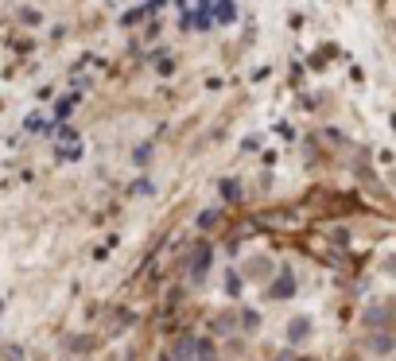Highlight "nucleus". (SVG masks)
<instances>
[{"label":"nucleus","instance_id":"1","mask_svg":"<svg viewBox=\"0 0 396 361\" xmlns=\"http://www.w3.org/2000/svg\"><path fill=\"white\" fill-rule=\"evenodd\" d=\"M388 319H393V307H388V303H384V299L369 303V307L361 311V323H365V326H384V323H388Z\"/></svg>","mask_w":396,"mask_h":361},{"label":"nucleus","instance_id":"2","mask_svg":"<svg viewBox=\"0 0 396 361\" xmlns=\"http://www.w3.org/2000/svg\"><path fill=\"white\" fill-rule=\"evenodd\" d=\"M311 330H315L311 319H307V315H295V319L288 323V342H291V346H300V342H307V338H311Z\"/></svg>","mask_w":396,"mask_h":361},{"label":"nucleus","instance_id":"3","mask_svg":"<svg viewBox=\"0 0 396 361\" xmlns=\"http://www.w3.org/2000/svg\"><path fill=\"white\" fill-rule=\"evenodd\" d=\"M245 272H249V280H264L272 272V260H268V256H249V260H245Z\"/></svg>","mask_w":396,"mask_h":361},{"label":"nucleus","instance_id":"4","mask_svg":"<svg viewBox=\"0 0 396 361\" xmlns=\"http://www.w3.org/2000/svg\"><path fill=\"white\" fill-rule=\"evenodd\" d=\"M175 361H198V338H179L175 342Z\"/></svg>","mask_w":396,"mask_h":361},{"label":"nucleus","instance_id":"5","mask_svg":"<svg viewBox=\"0 0 396 361\" xmlns=\"http://www.w3.org/2000/svg\"><path fill=\"white\" fill-rule=\"evenodd\" d=\"M291 291H295V280H291V272H280V280L272 284V295H280V299H288Z\"/></svg>","mask_w":396,"mask_h":361},{"label":"nucleus","instance_id":"6","mask_svg":"<svg viewBox=\"0 0 396 361\" xmlns=\"http://www.w3.org/2000/svg\"><path fill=\"white\" fill-rule=\"evenodd\" d=\"M241 323V319H237V315H217V319H214V323H210V326H214V334H229V330H233V326H237Z\"/></svg>","mask_w":396,"mask_h":361},{"label":"nucleus","instance_id":"7","mask_svg":"<svg viewBox=\"0 0 396 361\" xmlns=\"http://www.w3.org/2000/svg\"><path fill=\"white\" fill-rule=\"evenodd\" d=\"M206 260H210V249H202V253L194 256V272H191L194 280H202V272H206Z\"/></svg>","mask_w":396,"mask_h":361},{"label":"nucleus","instance_id":"8","mask_svg":"<svg viewBox=\"0 0 396 361\" xmlns=\"http://www.w3.org/2000/svg\"><path fill=\"white\" fill-rule=\"evenodd\" d=\"M241 326H245V330H256V326H261V315H256V311H241Z\"/></svg>","mask_w":396,"mask_h":361},{"label":"nucleus","instance_id":"9","mask_svg":"<svg viewBox=\"0 0 396 361\" xmlns=\"http://www.w3.org/2000/svg\"><path fill=\"white\" fill-rule=\"evenodd\" d=\"M198 226H202V229L217 226V210H206V214H198Z\"/></svg>","mask_w":396,"mask_h":361},{"label":"nucleus","instance_id":"10","mask_svg":"<svg viewBox=\"0 0 396 361\" xmlns=\"http://www.w3.org/2000/svg\"><path fill=\"white\" fill-rule=\"evenodd\" d=\"M388 346H393V338H384V334H377V338H373V349H377V353H384Z\"/></svg>","mask_w":396,"mask_h":361},{"label":"nucleus","instance_id":"11","mask_svg":"<svg viewBox=\"0 0 396 361\" xmlns=\"http://www.w3.org/2000/svg\"><path fill=\"white\" fill-rule=\"evenodd\" d=\"M222 194H226V198H237V183H222Z\"/></svg>","mask_w":396,"mask_h":361}]
</instances>
